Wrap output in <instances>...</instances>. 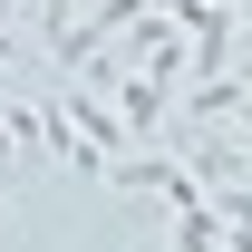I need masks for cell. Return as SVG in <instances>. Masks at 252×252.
Returning <instances> with one entry per match:
<instances>
[{"label":"cell","mask_w":252,"mask_h":252,"mask_svg":"<svg viewBox=\"0 0 252 252\" xmlns=\"http://www.w3.org/2000/svg\"><path fill=\"white\" fill-rule=\"evenodd\" d=\"M165 88H175L165 68H156V78H136V88H126V126H156V117H165Z\"/></svg>","instance_id":"1"},{"label":"cell","mask_w":252,"mask_h":252,"mask_svg":"<svg viewBox=\"0 0 252 252\" xmlns=\"http://www.w3.org/2000/svg\"><path fill=\"white\" fill-rule=\"evenodd\" d=\"M194 59L214 68V78H223V59H233V39H223V20H214V10H204V49H194Z\"/></svg>","instance_id":"2"},{"label":"cell","mask_w":252,"mask_h":252,"mask_svg":"<svg viewBox=\"0 0 252 252\" xmlns=\"http://www.w3.org/2000/svg\"><path fill=\"white\" fill-rule=\"evenodd\" d=\"M243 88H252V59H243Z\"/></svg>","instance_id":"3"},{"label":"cell","mask_w":252,"mask_h":252,"mask_svg":"<svg viewBox=\"0 0 252 252\" xmlns=\"http://www.w3.org/2000/svg\"><path fill=\"white\" fill-rule=\"evenodd\" d=\"M0 233H10V214H0Z\"/></svg>","instance_id":"4"}]
</instances>
